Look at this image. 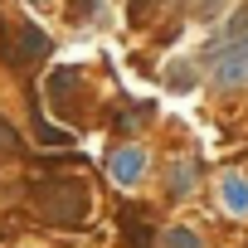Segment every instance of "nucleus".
Instances as JSON below:
<instances>
[{
	"instance_id": "f257e3e1",
	"label": "nucleus",
	"mask_w": 248,
	"mask_h": 248,
	"mask_svg": "<svg viewBox=\"0 0 248 248\" xmlns=\"http://www.w3.org/2000/svg\"><path fill=\"white\" fill-rule=\"evenodd\" d=\"M30 204L39 219L49 224H63V229H78L88 219V185L73 180V175H54V180H34L30 185Z\"/></svg>"
},
{
	"instance_id": "f03ea898",
	"label": "nucleus",
	"mask_w": 248,
	"mask_h": 248,
	"mask_svg": "<svg viewBox=\"0 0 248 248\" xmlns=\"http://www.w3.org/2000/svg\"><path fill=\"white\" fill-rule=\"evenodd\" d=\"M146 166H151V161H146V151H141V146H122V151H112V161H107L112 180H117V185H127V190L146 180Z\"/></svg>"
},
{
	"instance_id": "7ed1b4c3",
	"label": "nucleus",
	"mask_w": 248,
	"mask_h": 248,
	"mask_svg": "<svg viewBox=\"0 0 248 248\" xmlns=\"http://www.w3.org/2000/svg\"><path fill=\"white\" fill-rule=\"evenodd\" d=\"M238 83H248V34L214 63V88H238Z\"/></svg>"
},
{
	"instance_id": "20e7f679",
	"label": "nucleus",
	"mask_w": 248,
	"mask_h": 248,
	"mask_svg": "<svg viewBox=\"0 0 248 248\" xmlns=\"http://www.w3.org/2000/svg\"><path fill=\"white\" fill-rule=\"evenodd\" d=\"M219 200H224L229 214L243 219V214H248V180H243V175H224V180H219Z\"/></svg>"
},
{
	"instance_id": "39448f33",
	"label": "nucleus",
	"mask_w": 248,
	"mask_h": 248,
	"mask_svg": "<svg viewBox=\"0 0 248 248\" xmlns=\"http://www.w3.org/2000/svg\"><path fill=\"white\" fill-rule=\"evenodd\" d=\"M15 39H20V49H25V54H20V63H25V68H34V63L49 54V39H44L34 25H20V30H15Z\"/></svg>"
},
{
	"instance_id": "423d86ee",
	"label": "nucleus",
	"mask_w": 248,
	"mask_h": 248,
	"mask_svg": "<svg viewBox=\"0 0 248 248\" xmlns=\"http://www.w3.org/2000/svg\"><path fill=\"white\" fill-rule=\"evenodd\" d=\"M161 243H166V248H204V243H200V233H195V229H185V224H170V229L161 233Z\"/></svg>"
},
{
	"instance_id": "0eeeda50",
	"label": "nucleus",
	"mask_w": 248,
	"mask_h": 248,
	"mask_svg": "<svg viewBox=\"0 0 248 248\" xmlns=\"http://www.w3.org/2000/svg\"><path fill=\"white\" fill-rule=\"evenodd\" d=\"M190 185H195V166H190V161H180V166L170 170V190H175V195H185Z\"/></svg>"
},
{
	"instance_id": "6e6552de",
	"label": "nucleus",
	"mask_w": 248,
	"mask_h": 248,
	"mask_svg": "<svg viewBox=\"0 0 248 248\" xmlns=\"http://www.w3.org/2000/svg\"><path fill=\"white\" fill-rule=\"evenodd\" d=\"M219 5H224V0H190V10H195L200 20H209V15H219Z\"/></svg>"
},
{
	"instance_id": "1a4fd4ad",
	"label": "nucleus",
	"mask_w": 248,
	"mask_h": 248,
	"mask_svg": "<svg viewBox=\"0 0 248 248\" xmlns=\"http://www.w3.org/2000/svg\"><path fill=\"white\" fill-rule=\"evenodd\" d=\"M10 146H20V137H15V127L5 117H0V151H10Z\"/></svg>"
},
{
	"instance_id": "9d476101",
	"label": "nucleus",
	"mask_w": 248,
	"mask_h": 248,
	"mask_svg": "<svg viewBox=\"0 0 248 248\" xmlns=\"http://www.w3.org/2000/svg\"><path fill=\"white\" fill-rule=\"evenodd\" d=\"M151 5H156V0H132V20H137V25H141V15H146V10H151Z\"/></svg>"
}]
</instances>
